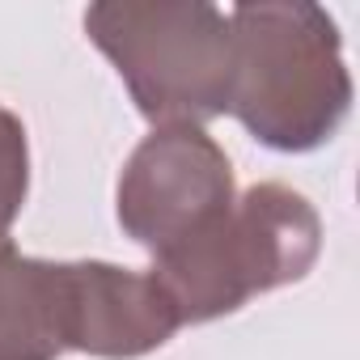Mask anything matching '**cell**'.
Here are the masks:
<instances>
[{
	"label": "cell",
	"instance_id": "5b68a950",
	"mask_svg": "<svg viewBox=\"0 0 360 360\" xmlns=\"http://www.w3.org/2000/svg\"><path fill=\"white\" fill-rule=\"evenodd\" d=\"M60 322L64 352H85L102 360L148 356L165 347L183 326L153 271H131L102 259L60 263Z\"/></svg>",
	"mask_w": 360,
	"mask_h": 360
},
{
	"label": "cell",
	"instance_id": "8992f818",
	"mask_svg": "<svg viewBox=\"0 0 360 360\" xmlns=\"http://www.w3.org/2000/svg\"><path fill=\"white\" fill-rule=\"evenodd\" d=\"M60 263L0 246V360H60Z\"/></svg>",
	"mask_w": 360,
	"mask_h": 360
},
{
	"label": "cell",
	"instance_id": "52a82bcc",
	"mask_svg": "<svg viewBox=\"0 0 360 360\" xmlns=\"http://www.w3.org/2000/svg\"><path fill=\"white\" fill-rule=\"evenodd\" d=\"M26 195H30V136L9 106H0V246H9Z\"/></svg>",
	"mask_w": 360,
	"mask_h": 360
},
{
	"label": "cell",
	"instance_id": "7a4b0ae2",
	"mask_svg": "<svg viewBox=\"0 0 360 360\" xmlns=\"http://www.w3.org/2000/svg\"><path fill=\"white\" fill-rule=\"evenodd\" d=\"M85 34L153 127H204L229 115L233 30L225 9L204 0H102L85 9Z\"/></svg>",
	"mask_w": 360,
	"mask_h": 360
},
{
	"label": "cell",
	"instance_id": "6da1fadb",
	"mask_svg": "<svg viewBox=\"0 0 360 360\" xmlns=\"http://www.w3.org/2000/svg\"><path fill=\"white\" fill-rule=\"evenodd\" d=\"M229 115L276 153L322 148L352 110V72L335 18L309 0L229 9Z\"/></svg>",
	"mask_w": 360,
	"mask_h": 360
},
{
	"label": "cell",
	"instance_id": "277c9868",
	"mask_svg": "<svg viewBox=\"0 0 360 360\" xmlns=\"http://www.w3.org/2000/svg\"><path fill=\"white\" fill-rule=\"evenodd\" d=\"M233 200V165L204 127H153L119 174L115 217L157 259L221 221Z\"/></svg>",
	"mask_w": 360,
	"mask_h": 360
},
{
	"label": "cell",
	"instance_id": "3957f363",
	"mask_svg": "<svg viewBox=\"0 0 360 360\" xmlns=\"http://www.w3.org/2000/svg\"><path fill=\"white\" fill-rule=\"evenodd\" d=\"M318 255L322 221L314 204L284 183H259L204 233L157 255L148 271L187 326L225 318L259 292L305 280Z\"/></svg>",
	"mask_w": 360,
	"mask_h": 360
}]
</instances>
